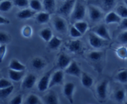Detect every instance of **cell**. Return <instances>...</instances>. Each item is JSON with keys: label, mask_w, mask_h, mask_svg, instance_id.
Wrapping results in <instances>:
<instances>
[{"label": "cell", "mask_w": 127, "mask_h": 104, "mask_svg": "<svg viewBox=\"0 0 127 104\" xmlns=\"http://www.w3.org/2000/svg\"><path fill=\"white\" fill-rule=\"evenodd\" d=\"M86 15V7L80 2L76 1L73 11L71 14V19L73 21H82Z\"/></svg>", "instance_id": "obj_1"}, {"label": "cell", "mask_w": 127, "mask_h": 104, "mask_svg": "<svg viewBox=\"0 0 127 104\" xmlns=\"http://www.w3.org/2000/svg\"><path fill=\"white\" fill-rule=\"evenodd\" d=\"M76 0H66L58 9V12L64 16L71 14L75 5Z\"/></svg>", "instance_id": "obj_2"}, {"label": "cell", "mask_w": 127, "mask_h": 104, "mask_svg": "<svg viewBox=\"0 0 127 104\" xmlns=\"http://www.w3.org/2000/svg\"><path fill=\"white\" fill-rule=\"evenodd\" d=\"M66 47L69 52L77 54H81L84 51L83 44L79 40H71L66 43Z\"/></svg>", "instance_id": "obj_3"}, {"label": "cell", "mask_w": 127, "mask_h": 104, "mask_svg": "<svg viewBox=\"0 0 127 104\" xmlns=\"http://www.w3.org/2000/svg\"><path fill=\"white\" fill-rule=\"evenodd\" d=\"M89 42L91 47L95 48H100L106 44L105 40L94 33H91L89 35Z\"/></svg>", "instance_id": "obj_4"}, {"label": "cell", "mask_w": 127, "mask_h": 104, "mask_svg": "<svg viewBox=\"0 0 127 104\" xmlns=\"http://www.w3.org/2000/svg\"><path fill=\"white\" fill-rule=\"evenodd\" d=\"M92 31L93 33L97 35L98 36L105 40H110L111 39L109 31L104 25H100L99 26H97V27L93 28Z\"/></svg>", "instance_id": "obj_5"}, {"label": "cell", "mask_w": 127, "mask_h": 104, "mask_svg": "<svg viewBox=\"0 0 127 104\" xmlns=\"http://www.w3.org/2000/svg\"><path fill=\"white\" fill-rule=\"evenodd\" d=\"M64 79V74L61 70L56 71L50 78L49 83V88L52 87L55 85L62 84Z\"/></svg>", "instance_id": "obj_6"}, {"label": "cell", "mask_w": 127, "mask_h": 104, "mask_svg": "<svg viewBox=\"0 0 127 104\" xmlns=\"http://www.w3.org/2000/svg\"><path fill=\"white\" fill-rule=\"evenodd\" d=\"M74 89H75V85L74 83L71 82L66 83L63 88V94L71 104H73L74 102L73 93H74Z\"/></svg>", "instance_id": "obj_7"}, {"label": "cell", "mask_w": 127, "mask_h": 104, "mask_svg": "<svg viewBox=\"0 0 127 104\" xmlns=\"http://www.w3.org/2000/svg\"><path fill=\"white\" fill-rule=\"evenodd\" d=\"M65 73L69 75L76 77H79L81 76V71L78 63L74 61L71 62L68 67L65 69Z\"/></svg>", "instance_id": "obj_8"}, {"label": "cell", "mask_w": 127, "mask_h": 104, "mask_svg": "<svg viewBox=\"0 0 127 104\" xmlns=\"http://www.w3.org/2000/svg\"><path fill=\"white\" fill-rule=\"evenodd\" d=\"M50 73H47L42 77L37 84V88L40 92H44L49 88Z\"/></svg>", "instance_id": "obj_9"}, {"label": "cell", "mask_w": 127, "mask_h": 104, "mask_svg": "<svg viewBox=\"0 0 127 104\" xmlns=\"http://www.w3.org/2000/svg\"><path fill=\"white\" fill-rule=\"evenodd\" d=\"M89 16L93 22H98L102 17V12L97 7L91 6L89 7Z\"/></svg>", "instance_id": "obj_10"}, {"label": "cell", "mask_w": 127, "mask_h": 104, "mask_svg": "<svg viewBox=\"0 0 127 104\" xmlns=\"http://www.w3.org/2000/svg\"><path fill=\"white\" fill-rule=\"evenodd\" d=\"M53 26L56 30L60 33H64L66 31L67 26L65 21L60 17H56L53 21Z\"/></svg>", "instance_id": "obj_11"}, {"label": "cell", "mask_w": 127, "mask_h": 104, "mask_svg": "<svg viewBox=\"0 0 127 104\" xmlns=\"http://www.w3.org/2000/svg\"><path fill=\"white\" fill-rule=\"evenodd\" d=\"M107 86L108 81L105 80L102 81L97 87V94L98 97L100 99L104 100V99H106L107 93Z\"/></svg>", "instance_id": "obj_12"}, {"label": "cell", "mask_w": 127, "mask_h": 104, "mask_svg": "<svg viewBox=\"0 0 127 104\" xmlns=\"http://www.w3.org/2000/svg\"><path fill=\"white\" fill-rule=\"evenodd\" d=\"M37 80V78L32 74H29L26 76L22 81V87L23 89H31L34 86Z\"/></svg>", "instance_id": "obj_13"}, {"label": "cell", "mask_w": 127, "mask_h": 104, "mask_svg": "<svg viewBox=\"0 0 127 104\" xmlns=\"http://www.w3.org/2000/svg\"><path fill=\"white\" fill-rule=\"evenodd\" d=\"M122 21V18L117 14L116 12H109L105 16V22L107 24H120Z\"/></svg>", "instance_id": "obj_14"}, {"label": "cell", "mask_w": 127, "mask_h": 104, "mask_svg": "<svg viewBox=\"0 0 127 104\" xmlns=\"http://www.w3.org/2000/svg\"><path fill=\"white\" fill-rule=\"evenodd\" d=\"M71 62V59L66 54L62 53L60 54L57 61V64L59 68L62 69H66Z\"/></svg>", "instance_id": "obj_15"}, {"label": "cell", "mask_w": 127, "mask_h": 104, "mask_svg": "<svg viewBox=\"0 0 127 104\" xmlns=\"http://www.w3.org/2000/svg\"><path fill=\"white\" fill-rule=\"evenodd\" d=\"M24 71H19L12 70L9 69L8 71L9 78L10 79L14 82H19L24 76Z\"/></svg>", "instance_id": "obj_16"}, {"label": "cell", "mask_w": 127, "mask_h": 104, "mask_svg": "<svg viewBox=\"0 0 127 104\" xmlns=\"http://www.w3.org/2000/svg\"><path fill=\"white\" fill-rule=\"evenodd\" d=\"M35 14V11L29 9H24L17 13V17L21 19H27L33 17Z\"/></svg>", "instance_id": "obj_17"}, {"label": "cell", "mask_w": 127, "mask_h": 104, "mask_svg": "<svg viewBox=\"0 0 127 104\" xmlns=\"http://www.w3.org/2000/svg\"><path fill=\"white\" fill-rule=\"evenodd\" d=\"M9 68L12 70L19 71H24L26 69V66L21 63L19 61L16 59H13L11 61L9 65Z\"/></svg>", "instance_id": "obj_18"}, {"label": "cell", "mask_w": 127, "mask_h": 104, "mask_svg": "<svg viewBox=\"0 0 127 104\" xmlns=\"http://www.w3.org/2000/svg\"><path fill=\"white\" fill-rule=\"evenodd\" d=\"M43 100L45 104H57L59 102L57 94L52 92L46 94L43 97Z\"/></svg>", "instance_id": "obj_19"}, {"label": "cell", "mask_w": 127, "mask_h": 104, "mask_svg": "<svg viewBox=\"0 0 127 104\" xmlns=\"http://www.w3.org/2000/svg\"><path fill=\"white\" fill-rule=\"evenodd\" d=\"M94 80L91 76L86 73H81V83L84 87L86 88H90L93 85Z\"/></svg>", "instance_id": "obj_20"}, {"label": "cell", "mask_w": 127, "mask_h": 104, "mask_svg": "<svg viewBox=\"0 0 127 104\" xmlns=\"http://www.w3.org/2000/svg\"><path fill=\"white\" fill-rule=\"evenodd\" d=\"M50 16L47 12H41L36 16V21L40 24H46L49 21Z\"/></svg>", "instance_id": "obj_21"}, {"label": "cell", "mask_w": 127, "mask_h": 104, "mask_svg": "<svg viewBox=\"0 0 127 104\" xmlns=\"http://www.w3.org/2000/svg\"><path fill=\"white\" fill-rule=\"evenodd\" d=\"M43 6L48 13H52L55 9V0H43Z\"/></svg>", "instance_id": "obj_22"}, {"label": "cell", "mask_w": 127, "mask_h": 104, "mask_svg": "<svg viewBox=\"0 0 127 104\" xmlns=\"http://www.w3.org/2000/svg\"><path fill=\"white\" fill-rule=\"evenodd\" d=\"M31 64L34 69H37V70H41L45 66L46 64L43 59L37 57V58H35L32 59Z\"/></svg>", "instance_id": "obj_23"}, {"label": "cell", "mask_w": 127, "mask_h": 104, "mask_svg": "<svg viewBox=\"0 0 127 104\" xmlns=\"http://www.w3.org/2000/svg\"><path fill=\"white\" fill-rule=\"evenodd\" d=\"M40 35L43 40L48 42L53 37V32L50 28H45L40 32Z\"/></svg>", "instance_id": "obj_24"}, {"label": "cell", "mask_w": 127, "mask_h": 104, "mask_svg": "<svg viewBox=\"0 0 127 104\" xmlns=\"http://www.w3.org/2000/svg\"><path fill=\"white\" fill-rule=\"evenodd\" d=\"M74 26L82 33V34H84L88 30V24L86 22L84 21H76L74 23Z\"/></svg>", "instance_id": "obj_25"}, {"label": "cell", "mask_w": 127, "mask_h": 104, "mask_svg": "<svg viewBox=\"0 0 127 104\" xmlns=\"http://www.w3.org/2000/svg\"><path fill=\"white\" fill-rule=\"evenodd\" d=\"M62 40L57 37H53L48 42V47L52 50H57L62 45Z\"/></svg>", "instance_id": "obj_26"}, {"label": "cell", "mask_w": 127, "mask_h": 104, "mask_svg": "<svg viewBox=\"0 0 127 104\" xmlns=\"http://www.w3.org/2000/svg\"><path fill=\"white\" fill-rule=\"evenodd\" d=\"M13 2L9 0H4L0 2V11L1 12H8L12 8Z\"/></svg>", "instance_id": "obj_27"}, {"label": "cell", "mask_w": 127, "mask_h": 104, "mask_svg": "<svg viewBox=\"0 0 127 104\" xmlns=\"http://www.w3.org/2000/svg\"><path fill=\"white\" fill-rule=\"evenodd\" d=\"M14 87L13 85L8 87L6 88H3V89H0V99H4L8 97L11 93L13 92Z\"/></svg>", "instance_id": "obj_28"}, {"label": "cell", "mask_w": 127, "mask_h": 104, "mask_svg": "<svg viewBox=\"0 0 127 104\" xmlns=\"http://www.w3.org/2000/svg\"><path fill=\"white\" fill-rule=\"evenodd\" d=\"M125 97H126V93L124 89H119L116 90L114 94V97L118 102H123L125 100Z\"/></svg>", "instance_id": "obj_29"}, {"label": "cell", "mask_w": 127, "mask_h": 104, "mask_svg": "<svg viewBox=\"0 0 127 104\" xmlns=\"http://www.w3.org/2000/svg\"><path fill=\"white\" fill-rule=\"evenodd\" d=\"M29 6L31 9L34 11H40L42 9V4L39 0H31L29 1Z\"/></svg>", "instance_id": "obj_30"}, {"label": "cell", "mask_w": 127, "mask_h": 104, "mask_svg": "<svg viewBox=\"0 0 127 104\" xmlns=\"http://www.w3.org/2000/svg\"><path fill=\"white\" fill-rule=\"evenodd\" d=\"M27 104H42V101L38 96L34 94H31L27 97L26 100Z\"/></svg>", "instance_id": "obj_31"}, {"label": "cell", "mask_w": 127, "mask_h": 104, "mask_svg": "<svg viewBox=\"0 0 127 104\" xmlns=\"http://www.w3.org/2000/svg\"><path fill=\"white\" fill-rule=\"evenodd\" d=\"M116 79L122 84L127 83V70H122L117 73Z\"/></svg>", "instance_id": "obj_32"}, {"label": "cell", "mask_w": 127, "mask_h": 104, "mask_svg": "<svg viewBox=\"0 0 127 104\" xmlns=\"http://www.w3.org/2000/svg\"><path fill=\"white\" fill-rule=\"evenodd\" d=\"M102 55V52H99V51H93V52L89 53L88 56L93 61H97L101 59Z\"/></svg>", "instance_id": "obj_33"}, {"label": "cell", "mask_w": 127, "mask_h": 104, "mask_svg": "<svg viewBox=\"0 0 127 104\" xmlns=\"http://www.w3.org/2000/svg\"><path fill=\"white\" fill-rule=\"evenodd\" d=\"M116 12L121 18H127V6L120 5L117 8Z\"/></svg>", "instance_id": "obj_34"}, {"label": "cell", "mask_w": 127, "mask_h": 104, "mask_svg": "<svg viewBox=\"0 0 127 104\" xmlns=\"http://www.w3.org/2000/svg\"><path fill=\"white\" fill-rule=\"evenodd\" d=\"M115 0H102V4L105 10H110L115 6Z\"/></svg>", "instance_id": "obj_35"}, {"label": "cell", "mask_w": 127, "mask_h": 104, "mask_svg": "<svg viewBox=\"0 0 127 104\" xmlns=\"http://www.w3.org/2000/svg\"><path fill=\"white\" fill-rule=\"evenodd\" d=\"M13 4L21 8L26 7L29 5V2L28 0H13Z\"/></svg>", "instance_id": "obj_36"}, {"label": "cell", "mask_w": 127, "mask_h": 104, "mask_svg": "<svg viewBox=\"0 0 127 104\" xmlns=\"http://www.w3.org/2000/svg\"><path fill=\"white\" fill-rule=\"evenodd\" d=\"M10 42V37L5 32H0V45L7 44Z\"/></svg>", "instance_id": "obj_37"}, {"label": "cell", "mask_w": 127, "mask_h": 104, "mask_svg": "<svg viewBox=\"0 0 127 104\" xmlns=\"http://www.w3.org/2000/svg\"><path fill=\"white\" fill-rule=\"evenodd\" d=\"M69 33H70L71 37H72L73 38H79V37H81L83 35L74 26L71 27Z\"/></svg>", "instance_id": "obj_38"}, {"label": "cell", "mask_w": 127, "mask_h": 104, "mask_svg": "<svg viewBox=\"0 0 127 104\" xmlns=\"http://www.w3.org/2000/svg\"><path fill=\"white\" fill-rule=\"evenodd\" d=\"M118 40L121 43L124 45H127V30L124 31L119 34L118 36Z\"/></svg>", "instance_id": "obj_39"}, {"label": "cell", "mask_w": 127, "mask_h": 104, "mask_svg": "<svg viewBox=\"0 0 127 104\" xmlns=\"http://www.w3.org/2000/svg\"><path fill=\"white\" fill-rule=\"evenodd\" d=\"M12 85V83L9 80L4 79V78H0V89L8 87Z\"/></svg>", "instance_id": "obj_40"}, {"label": "cell", "mask_w": 127, "mask_h": 104, "mask_svg": "<svg viewBox=\"0 0 127 104\" xmlns=\"http://www.w3.org/2000/svg\"><path fill=\"white\" fill-rule=\"evenodd\" d=\"M7 48L6 44H2L0 45V63L2 61L5 55H6Z\"/></svg>", "instance_id": "obj_41"}, {"label": "cell", "mask_w": 127, "mask_h": 104, "mask_svg": "<svg viewBox=\"0 0 127 104\" xmlns=\"http://www.w3.org/2000/svg\"><path fill=\"white\" fill-rule=\"evenodd\" d=\"M22 102V96L21 94L17 95L15 96L12 100H11L10 103L12 104H21Z\"/></svg>", "instance_id": "obj_42"}, {"label": "cell", "mask_w": 127, "mask_h": 104, "mask_svg": "<svg viewBox=\"0 0 127 104\" xmlns=\"http://www.w3.org/2000/svg\"><path fill=\"white\" fill-rule=\"evenodd\" d=\"M118 53L120 58L125 59L127 58V48L125 47H122V48H119Z\"/></svg>", "instance_id": "obj_43"}, {"label": "cell", "mask_w": 127, "mask_h": 104, "mask_svg": "<svg viewBox=\"0 0 127 104\" xmlns=\"http://www.w3.org/2000/svg\"><path fill=\"white\" fill-rule=\"evenodd\" d=\"M32 33V28L29 26H26L22 30V34L24 37H29L31 35Z\"/></svg>", "instance_id": "obj_44"}, {"label": "cell", "mask_w": 127, "mask_h": 104, "mask_svg": "<svg viewBox=\"0 0 127 104\" xmlns=\"http://www.w3.org/2000/svg\"><path fill=\"white\" fill-rule=\"evenodd\" d=\"M120 27L122 29H127V17L122 19L120 23Z\"/></svg>", "instance_id": "obj_45"}, {"label": "cell", "mask_w": 127, "mask_h": 104, "mask_svg": "<svg viewBox=\"0 0 127 104\" xmlns=\"http://www.w3.org/2000/svg\"><path fill=\"white\" fill-rule=\"evenodd\" d=\"M10 23V21L7 19L0 16V25H7Z\"/></svg>", "instance_id": "obj_46"}, {"label": "cell", "mask_w": 127, "mask_h": 104, "mask_svg": "<svg viewBox=\"0 0 127 104\" xmlns=\"http://www.w3.org/2000/svg\"><path fill=\"white\" fill-rule=\"evenodd\" d=\"M124 2H125V6H127V0H124Z\"/></svg>", "instance_id": "obj_47"}, {"label": "cell", "mask_w": 127, "mask_h": 104, "mask_svg": "<svg viewBox=\"0 0 127 104\" xmlns=\"http://www.w3.org/2000/svg\"><path fill=\"white\" fill-rule=\"evenodd\" d=\"M2 1V0H0V2H1Z\"/></svg>", "instance_id": "obj_48"}]
</instances>
